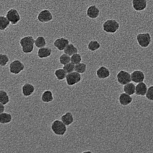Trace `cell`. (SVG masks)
<instances>
[{
  "label": "cell",
  "mask_w": 153,
  "mask_h": 153,
  "mask_svg": "<svg viewBox=\"0 0 153 153\" xmlns=\"http://www.w3.org/2000/svg\"><path fill=\"white\" fill-rule=\"evenodd\" d=\"M19 44L25 53H30L34 49L35 40L32 36H27L20 39Z\"/></svg>",
  "instance_id": "6da1fadb"
},
{
  "label": "cell",
  "mask_w": 153,
  "mask_h": 153,
  "mask_svg": "<svg viewBox=\"0 0 153 153\" xmlns=\"http://www.w3.org/2000/svg\"><path fill=\"white\" fill-rule=\"evenodd\" d=\"M120 24L114 19H108L102 25L103 30L108 33H114L120 28Z\"/></svg>",
  "instance_id": "7a4b0ae2"
},
{
  "label": "cell",
  "mask_w": 153,
  "mask_h": 153,
  "mask_svg": "<svg viewBox=\"0 0 153 153\" xmlns=\"http://www.w3.org/2000/svg\"><path fill=\"white\" fill-rule=\"evenodd\" d=\"M66 125L59 120H55L51 124L52 131L58 136H63L67 131Z\"/></svg>",
  "instance_id": "3957f363"
},
{
  "label": "cell",
  "mask_w": 153,
  "mask_h": 153,
  "mask_svg": "<svg viewBox=\"0 0 153 153\" xmlns=\"http://www.w3.org/2000/svg\"><path fill=\"white\" fill-rule=\"evenodd\" d=\"M136 39L139 45L142 48L148 47L151 42V36L147 33L138 34Z\"/></svg>",
  "instance_id": "277c9868"
},
{
  "label": "cell",
  "mask_w": 153,
  "mask_h": 153,
  "mask_svg": "<svg viewBox=\"0 0 153 153\" xmlns=\"http://www.w3.org/2000/svg\"><path fill=\"white\" fill-rule=\"evenodd\" d=\"M6 17L10 24L13 25H16L21 20V17L18 11L16 9H10L7 12Z\"/></svg>",
  "instance_id": "5b68a950"
},
{
  "label": "cell",
  "mask_w": 153,
  "mask_h": 153,
  "mask_svg": "<svg viewBox=\"0 0 153 153\" xmlns=\"http://www.w3.org/2000/svg\"><path fill=\"white\" fill-rule=\"evenodd\" d=\"M25 68V65L19 60L13 61L9 65L10 72L15 75L19 74Z\"/></svg>",
  "instance_id": "8992f818"
},
{
  "label": "cell",
  "mask_w": 153,
  "mask_h": 153,
  "mask_svg": "<svg viewBox=\"0 0 153 153\" xmlns=\"http://www.w3.org/2000/svg\"><path fill=\"white\" fill-rule=\"evenodd\" d=\"M66 82L69 86H73L79 83L81 80V76L76 71H73L67 74L66 77Z\"/></svg>",
  "instance_id": "52a82bcc"
},
{
  "label": "cell",
  "mask_w": 153,
  "mask_h": 153,
  "mask_svg": "<svg viewBox=\"0 0 153 153\" xmlns=\"http://www.w3.org/2000/svg\"><path fill=\"white\" fill-rule=\"evenodd\" d=\"M117 81L119 84L121 85H126L131 81V74L128 71L124 70H121L117 73Z\"/></svg>",
  "instance_id": "ba28073f"
},
{
  "label": "cell",
  "mask_w": 153,
  "mask_h": 153,
  "mask_svg": "<svg viewBox=\"0 0 153 153\" xmlns=\"http://www.w3.org/2000/svg\"><path fill=\"white\" fill-rule=\"evenodd\" d=\"M53 19L52 14L48 10H42L37 16V20L41 23H46L51 22Z\"/></svg>",
  "instance_id": "9c48e42d"
},
{
  "label": "cell",
  "mask_w": 153,
  "mask_h": 153,
  "mask_svg": "<svg viewBox=\"0 0 153 153\" xmlns=\"http://www.w3.org/2000/svg\"><path fill=\"white\" fill-rule=\"evenodd\" d=\"M69 44L68 39L64 37H60L57 38L53 42V45L58 49L59 51H63L67 45Z\"/></svg>",
  "instance_id": "30bf717a"
},
{
  "label": "cell",
  "mask_w": 153,
  "mask_h": 153,
  "mask_svg": "<svg viewBox=\"0 0 153 153\" xmlns=\"http://www.w3.org/2000/svg\"><path fill=\"white\" fill-rule=\"evenodd\" d=\"M131 81L138 84L143 82L145 80V76L143 71L140 70L134 71L131 74Z\"/></svg>",
  "instance_id": "8fae6325"
},
{
  "label": "cell",
  "mask_w": 153,
  "mask_h": 153,
  "mask_svg": "<svg viewBox=\"0 0 153 153\" xmlns=\"http://www.w3.org/2000/svg\"><path fill=\"white\" fill-rule=\"evenodd\" d=\"M100 10L95 5H92L88 8L86 15L89 18L96 19L99 16Z\"/></svg>",
  "instance_id": "7c38bea8"
},
{
  "label": "cell",
  "mask_w": 153,
  "mask_h": 153,
  "mask_svg": "<svg viewBox=\"0 0 153 153\" xmlns=\"http://www.w3.org/2000/svg\"><path fill=\"white\" fill-rule=\"evenodd\" d=\"M132 7L135 10L140 11L144 10L146 8V0H132Z\"/></svg>",
  "instance_id": "4fadbf2b"
},
{
  "label": "cell",
  "mask_w": 153,
  "mask_h": 153,
  "mask_svg": "<svg viewBox=\"0 0 153 153\" xmlns=\"http://www.w3.org/2000/svg\"><path fill=\"white\" fill-rule=\"evenodd\" d=\"M96 75L100 79H105L110 76V71L106 67L101 66L97 70Z\"/></svg>",
  "instance_id": "5bb4252c"
},
{
  "label": "cell",
  "mask_w": 153,
  "mask_h": 153,
  "mask_svg": "<svg viewBox=\"0 0 153 153\" xmlns=\"http://www.w3.org/2000/svg\"><path fill=\"white\" fill-rule=\"evenodd\" d=\"M133 98L129 95L126 93L120 94L119 97V102L120 104L123 106H127L132 102Z\"/></svg>",
  "instance_id": "9a60e30c"
},
{
  "label": "cell",
  "mask_w": 153,
  "mask_h": 153,
  "mask_svg": "<svg viewBox=\"0 0 153 153\" xmlns=\"http://www.w3.org/2000/svg\"><path fill=\"white\" fill-rule=\"evenodd\" d=\"M147 89V85L144 82L138 83L136 86L135 94L139 96H144L146 94Z\"/></svg>",
  "instance_id": "2e32d148"
},
{
  "label": "cell",
  "mask_w": 153,
  "mask_h": 153,
  "mask_svg": "<svg viewBox=\"0 0 153 153\" xmlns=\"http://www.w3.org/2000/svg\"><path fill=\"white\" fill-rule=\"evenodd\" d=\"M52 50L49 47H43L40 48L37 51V56L40 59H45L51 55Z\"/></svg>",
  "instance_id": "e0dca14e"
},
{
  "label": "cell",
  "mask_w": 153,
  "mask_h": 153,
  "mask_svg": "<svg viewBox=\"0 0 153 153\" xmlns=\"http://www.w3.org/2000/svg\"><path fill=\"white\" fill-rule=\"evenodd\" d=\"M35 87L32 84L26 83L22 87V94L25 97H29L33 94Z\"/></svg>",
  "instance_id": "ac0fdd59"
},
{
  "label": "cell",
  "mask_w": 153,
  "mask_h": 153,
  "mask_svg": "<svg viewBox=\"0 0 153 153\" xmlns=\"http://www.w3.org/2000/svg\"><path fill=\"white\" fill-rule=\"evenodd\" d=\"M61 119L62 121L67 126L71 125L74 122V117L70 112H68L63 114L61 116Z\"/></svg>",
  "instance_id": "d6986e66"
},
{
  "label": "cell",
  "mask_w": 153,
  "mask_h": 153,
  "mask_svg": "<svg viewBox=\"0 0 153 153\" xmlns=\"http://www.w3.org/2000/svg\"><path fill=\"white\" fill-rule=\"evenodd\" d=\"M123 90L124 93L129 95H133L135 94L136 86L133 83H130L124 85L123 87Z\"/></svg>",
  "instance_id": "ffe728a7"
},
{
  "label": "cell",
  "mask_w": 153,
  "mask_h": 153,
  "mask_svg": "<svg viewBox=\"0 0 153 153\" xmlns=\"http://www.w3.org/2000/svg\"><path fill=\"white\" fill-rule=\"evenodd\" d=\"M53 100L52 92L50 90H46L43 93L42 96V100L45 103L51 102Z\"/></svg>",
  "instance_id": "44dd1931"
},
{
  "label": "cell",
  "mask_w": 153,
  "mask_h": 153,
  "mask_svg": "<svg viewBox=\"0 0 153 153\" xmlns=\"http://www.w3.org/2000/svg\"><path fill=\"white\" fill-rule=\"evenodd\" d=\"M64 53L69 56H71L78 52L77 48L73 44L69 43L64 49Z\"/></svg>",
  "instance_id": "7402d4cb"
},
{
  "label": "cell",
  "mask_w": 153,
  "mask_h": 153,
  "mask_svg": "<svg viewBox=\"0 0 153 153\" xmlns=\"http://www.w3.org/2000/svg\"><path fill=\"white\" fill-rule=\"evenodd\" d=\"M12 120V115L6 112L0 113V123L1 124L10 123Z\"/></svg>",
  "instance_id": "603a6c76"
},
{
  "label": "cell",
  "mask_w": 153,
  "mask_h": 153,
  "mask_svg": "<svg viewBox=\"0 0 153 153\" xmlns=\"http://www.w3.org/2000/svg\"><path fill=\"white\" fill-rule=\"evenodd\" d=\"M10 22L7 18V17L4 16H0V30L5 31L10 25Z\"/></svg>",
  "instance_id": "cb8c5ba5"
},
{
  "label": "cell",
  "mask_w": 153,
  "mask_h": 153,
  "mask_svg": "<svg viewBox=\"0 0 153 153\" xmlns=\"http://www.w3.org/2000/svg\"><path fill=\"white\" fill-rule=\"evenodd\" d=\"M10 102V98L7 93L5 90H0V103L6 105Z\"/></svg>",
  "instance_id": "d4e9b609"
},
{
  "label": "cell",
  "mask_w": 153,
  "mask_h": 153,
  "mask_svg": "<svg viewBox=\"0 0 153 153\" xmlns=\"http://www.w3.org/2000/svg\"><path fill=\"white\" fill-rule=\"evenodd\" d=\"M101 47V45L96 40H92L88 43V49L91 51L94 52L99 50Z\"/></svg>",
  "instance_id": "484cf974"
},
{
  "label": "cell",
  "mask_w": 153,
  "mask_h": 153,
  "mask_svg": "<svg viewBox=\"0 0 153 153\" xmlns=\"http://www.w3.org/2000/svg\"><path fill=\"white\" fill-rule=\"evenodd\" d=\"M46 45V41L45 38L43 36H38L35 40V45L37 48L45 47Z\"/></svg>",
  "instance_id": "4316f807"
},
{
  "label": "cell",
  "mask_w": 153,
  "mask_h": 153,
  "mask_svg": "<svg viewBox=\"0 0 153 153\" xmlns=\"http://www.w3.org/2000/svg\"><path fill=\"white\" fill-rule=\"evenodd\" d=\"M67 72L62 69H58L55 70L54 72V75L57 78V79L59 80H62L66 78L67 76Z\"/></svg>",
  "instance_id": "83f0119b"
},
{
  "label": "cell",
  "mask_w": 153,
  "mask_h": 153,
  "mask_svg": "<svg viewBox=\"0 0 153 153\" xmlns=\"http://www.w3.org/2000/svg\"><path fill=\"white\" fill-rule=\"evenodd\" d=\"M59 61L60 63L62 65H66L71 62L70 56L66 53H63L60 56Z\"/></svg>",
  "instance_id": "f1b7e54d"
},
{
  "label": "cell",
  "mask_w": 153,
  "mask_h": 153,
  "mask_svg": "<svg viewBox=\"0 0 153 153\" xmlns=\"http://www.w3.org/2000/svg\"><path fill=\"white\" fill-rule=\"evenodd\" d=\"M87 66L85 63H80L75 65V71L79 74H83L86 71Z\"/></svg>",
  "instance_id": "f546056e"
},
{
  "label": "cell",
  "mask_w": 153,
  "mask_h": 153,
  "mask_svg": "<svg viewBox=\"0 0 153 153\" xmlns=\"http://www.w3.org/2000/svg\"><path fill=\"white\" fill-rule=\"evenodd\" d=\"M82 61V57L79 53H76L73 54L71 57V62H72L75 65L81 62Z\"/></svg>",
  "instance_id": "4dcf8cb0"
},
{
  "label": "cell",
  "mask_w": 153,
  "mask_h": 153,
  "mask_svg": "<svg viewBox=\"0 0 153 153\" xmlns=\"http://www.w3.org/2000/svg\"><path fill=\"white\" fill-rule=\"evenodd\" d=\"M9 58L7 55L3 53L0 54V65L1 67L6 66L9 62Z\"/></svg>",
  "instance_id": "1f68e13d"
},
{
  "label": "cell",
  "mask_w": 153,
  "mask_h": 153,
  "mask_svg": "<svg viewBox=\"0 0 153 153\" xmlns=\"http://www.w3.org/2000/svg\"><path fill=\"white\" fill-rule=\"evenodd\" d=\"M75 64L71 62L66 64V65H64L63 67V69L67 72V74L73 72L75 71Z\"/></svg>",
  "instance_id": "d6a6232c"
},
{
  "label": "cell",
  "mask_w": 153,
  "mask_h": 153,
  "mask_svg": "<svg viewBox=\"0 0 153 153\" xmlns=\"http://www.w3.org/2000/svg\"><path fill=\"white\" fill-rule=\"evenodd\" d=\"M146 97L148 100L150 101H153V86H150L148 88Z\"/></svg>",
  "instance_id": "836d02e7"
},
{
  "label": "cell",
  "mask_w": 153,
  "mask_h": 153,
  "mask_svg": "<svg viewBox=\"0 0 153 153\" xmlns=\"http://www.w3.org/2000/svg\"><path fill=\"white\" fill-rule=\"evenodd\" d=\"M4 105H5L2 104H0V113L4 112L5 110V107Z\"/></svg>",
  "instance_id": "e575fe53"
}]
</instances>
